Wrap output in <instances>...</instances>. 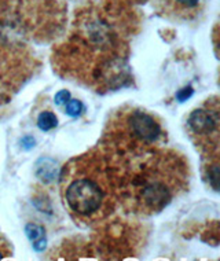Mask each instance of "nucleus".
I'll use <instances>...</instances> for the list:
<instances>
[{
    "mask_svg": "<svg viewBox=\"0 0 220 261\" xmlns=\"http://www.w3.org/2000/svg\"><path fill=\"white\" fill-rule=\"evenodd\" d=\"M124 185H118L131 211L152 216L164 211L189 187L190 169L186 158L175 150L158 149L138 154Z\"/></svg>",
    "mask_w": 220,
    "mask_h": 261,
    "instance_id": "2",
    "label": "nucleus"
},
{
    "mask_svg": "<svg viewBox=\"0 0 220 261\" xmlns=\"http://www.w3.org/2000/svg\"><path fill=\"white\" fill-rule=\"evenodd\" d=\"M187 132L201 151L202 158L208 160L205 168L208 176L216 177L219 167L220 114L219 100L216 96L208 99L201 108L194 109L187 118Z\"/></svg>",
    "mask_w": 220,
    "mask_h": 261,
    "instance_id": "4",
    "label": "nucleus"
},
{
    "mask_svg": "<svg viewBox=\"0 0 220 261\" xmlns=\"http://www.w3.org/2000/svg\"><path fill=\"white\" fill-rule=\"evenodd\" d=\"M59 189L63 205L76 223L96 224L110 216L118 197V177L106 154L92 149L62 168Z\"/></svg>",
    "mask_w": 220,
    "mask_h": 261,
    "instance_id": "1",
    "label": "nucleus"
},
{
    "mask_svg": "<svg viewBox=\"0 0 220 261\" xmlns=\"http://www.w3.org/2000/svg\"><path fill=\"white\" fill-rule=\"evenodd\" d=\"M209 0H154L158 14L175 22H191L197 19Z\"/></svg>",
    "mask_w": 220,
    "mask_h": 261,
    "instance_id": "5",
    "label": "nucleus"
},
{
    "mask_svg": "<svg viewBox=\"0 0 220 261\" xmlns=\"http://www.w3.org/2000/svg\"><path fill=\"white\" fill-rule=\"evenodd\" d=\"M13 256V246L9 242V239L0 232V260Z\"/></svg>",
    "mask_w": 220,
    "mask_h": 261,
    "instance_id": "7",
    "label": "nucleus"
},
{
    "mask_svg": "<svg viewBox=\"0 0 220 261\" xmlns=\"http://www.w3.org/2000/svg\"><path fill=\"white\" fill-rule=\"evenodd\" d=\"M134 2H143V0H134Z\"/></svg>",
    "mask_w": 220,
    "mask_h": 261,
    "instance_id": "9",
    "label": "nucleus"
},
{
    "mask_svg": "<svg viewBox=\"0 0 220 261\" xmlns=\"http://www.w3.org/2000/svg\"><path fill=\"white\" fill-rule=\"evenodd\" d=\"M81 110V103L79 100L72 99L69 103L66 105V112L70 114V116H77Z\"/></svg>",
    "mask_w": 220,
    "mask_h": 261,
    "instance_id": "8",
    "label": "nucleus"
},
{
    "mask_svg": "<svg viewBox=\"0 0 220 261\" xmlns=\"http://www.w3.org/2000/svg\"><path fill=\"white\" fill-rule=\"evenodd\" d=\"M105 139L114 149L134 155L162 147L166 130L157 116L139 108L120 109L109 120Z\"/></svg>",
    "mask_w": 220,
    "mask_h": 261,
    "instance_id": "3",
    "label": "nucleus"
},
{
    "mask_svg": "<svg viewBox=\"0 0 220 261\" xmlns=\"http://www.w3.org/2000/svg\"><path fill=\"white\" fill-rule=\"evenodd\" d=\"M57 117H55L54 113L51 112H43L37 118V125L41 130H50L57 126Z\"/></svg>",
    "mask_w": 220,
    "mask_h": 261,
    "instance_id": "6",
    "label": "nucleus"
}]
</instances>
